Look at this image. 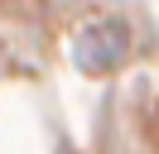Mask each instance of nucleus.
I'll return each mask as SVG.
<instances>
[{
	"label": "nucleus",
	"instance_id": "f257e3e1",
	"mask_svg": "<svg viewBox=\"0 0 159 154\" xmlns=\"http://www.w3.org/2000/svg\"><path fill=\"white\" fill-rule=\"evenodd\" d=\"M125 53H130V34H125L120 19H92L77 34V67L92 72V77L116 72V67L125 63Z\"/></svg>",
	"mask_w": 159,
	"mask_h": 154
}]
</instances>
